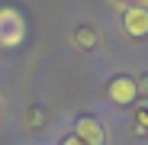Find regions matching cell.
Masks as SVG:
<instances>
[{"mask_svg":"<svg viewBox=\"0 0 148 145\" xmlns=\"http://www.w3.org/2000/svg\"><path fill=\"white\" fill-rule=\"evenodd\" d=\"M23 36H26L23 16L13 7H3V10H0V42H3V45H19Z\"/></svg>","mask_w":148,"mask_h":145,"instance_id":"obj_1","label":"cell"},{"mask_svg":"<svg viewBox=\"0 0 148 145\" xmlns=\"http://www.w3.org/2000/svg\"><path fill=\"white\" fill-rule=\"evenodd\" d=\"M74 139H77L81 145H103L106 132H103V126L97 123L93 116H81L77 123H74Z\"/></svg>","mask_w":148,"mask_h":145,"instance_id":"obj_2","label":"cell"},{"mask_svg":"<svg viewBox=\"0 0 148 145\" xmlns=\"http://www.w3.org/2000/svg\"><path fill=\"white\" fill-rule=\"evenodd\" d=\"M135 97H138V84L126 74H119L110 81V100L119 103V107H126V103H135Z\"/></svg>","mask_w":148,"mask_h":145,"instance_id":"obj_3","label":"cell"},{"mask_svg":"<svg viewBox=\"0 0 148 145\" xmlns=\"http://www.w3.org/2000/svg\"><path fill=\"white\" fill-rule=\"evenodd\" d=\"M122 26H126L129 36L145 39V36H148V10H145V7H129L126 13H122Z\"/></svg>","mask_w":148,"mask_h":145,"instance_id":"obj_4","label":"cell"},{"mask_svg":"<svg viewBox=\"0 0 148 145\" xmlns=\"http://www.w3.org/2000/svg\"><path fill=\"white\" fill-rule=\"evenodd\" d=\"M93 42H97V32H90V29H81V32H77V45H87V48H90Z\"/></svg>","mask_w":148,"mask_h":145,"instance_id":"obj_5","label":"cell"},{"mask_svg":"<svg viewBox=\"0 0 148 145\" xmlns=\"http://www.w3.org/2000/svg\"><path fill=\"white\" fill-rule=\"evenodd\" d=\"M138 123H142V126H148V110H145V113H138Z\"/></svg>","mask_w":148,"mask_h":145,"instance_id":"obj_6","label":"cell"},{"mask_svg":"<svg viewBox=\"0 0 148 145\" xmlns=\"http://www.w3.org/2000/svg\"><path fill=\"white\" fill-rule=\"evenodd\" d=\"M61 145H81V142H77V139H74V135H68V139H64Z\"/></svg>","mask_w":148,"mask_h":145,"instance_id":"obj_7","label":"cell"}]
</instances>
